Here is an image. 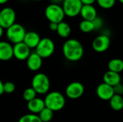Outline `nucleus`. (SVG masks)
Here are the masks:
<instances>
[{"label":"nucleus","instance_id":"20","mask_svg":"<svg viewBox=\"0 0 123 122\" xmlns=\"http://www.w3.org/2000/svg\"><path fill=\"white\" fill-rule=\"evenodd\" d=\"M108 69L110 71L120 73L123 70V61L120 58H114L108 63Z\"/></svg>","mask_w":123,"mask_h":122},{"label":"nucleus","instance_id":"33","mask_svg":"<svg viewBox=\"0 0 123 122\" xmlns=\"http://www.w3.org/2000/svg\"><path fill=\"white\" fill-rule=\"evenodd\" d=\"M3 85L4 83L0 80V96L4 93V89H3Z\"/></svg>","mask_w":123,"mask_h":122},{"label":"nucleus","instance_id":"23","mask_svg":"<svg viewBox=\"0 0 123 122\" xmlns=\"http://www.w3.org/2000/svg\"><path fill=\"white\" fill-rule=\"evenodd\" d=\"M79 29L84 33H89L94 30V27L92 21L82 20L79 24Z\"/></svg>","mask_w":123,"mask_h":122},{"label":"nucleus","instance_id":"17","mask_svg":"<svg viewBox=\"0 0 123 122\" xmlns=\"http://www.w3.org/2000/svg\"><path fill=\"white\" fill-rule=\"evenodd\" d=\"M103 81L105 83L113 87L121 83V77L120 73L108 70L103 76Z\"/></svg>","mask_w":123,"mask_h":122},{"label":"nucleus","instance_id":"6","mask_svg":"<svg viewBox=\"0 0 123 122\" xmlns=\"http://www.w3.org/2000/svg\"><path fill=\"white\" fill-rule=\"evenodd\" d=\"M25 29L19 24L14 23L6 29V35L7 39L13 44H17L23 42L26 34Z\"/></svg>","mask_w":123,"mask_h":122},{"label":"nucleus","instance_id":"13","mask_svg":"<svg viewBox=\"0 0 123 122\" xmlns=\"http://www.w3.org/2000/svg\"><path fill=\"white\" fill-rule=\"evenodd\" d=\"M13 58V46L5 41L0 42V60L7 61Z\"/></svg>","mask_w":123,"mask_h":122},{"label":"nucleus","instance_id":"2","mask_svg":"<svg viewBox=\"0 0 123 122\" xmlns=\"http://www.w3.org/2000/svg\"><path fill=\"white\" fill-rule=\"evenodd\" d=\"M43 101L45 107L53 112L61 111L66 105V99L64 96L58 91L48 93Z\"/></svg>","mask_w":123,"mask_h":122},{"label":"nucleus","instance_id":"32","mask_svg":"<svg viewBox=\"0 0 123 122\" xmlns=\"http://www.w3.org/2000/svg\"><path fill=\"white\" fill-rule=\"evenodd\" d=\"M51 4H58L60 5V4H62L63 0H50Z\"/></svg>","mask_w":123,"mask_h":122},{"label":"nucleus","instance_id":"11","mask_svg":"<svg viewBox=\"0 0 123 122\" xmlns=\"http://www.w3.org/2000/svg\"><path fill=\"white\" fill-rule=\"evenodd\" d=\"M30 55V49L23 42L14 44L13 46V57L18 60H26Z\"/></svg>","mask_w":123,"mask_h":122},{"label":"nucleus","instance_id":"37","mask_svg":"<svg viewBox=\"0 0 123 122\" xmlns=\"http://www.w3.org/2000/svg\"><path fill=\"white\" fill-rule=\"evenodd\" d=\"M32 1H42V0H32Z\"/></svg>","mask_w":123,"mask_h":122},{"label":"nucleus","instance_id":"12","mask_svg":"<svg viewBox=\"0 0 123 122\" xmlns=\"http://www.w3.org/2000/svg\"><path fill=\"white\" fill-rule=\"evenodd\" d=\"M97 94L98 97L103 101H110L115 95L113 88L105 83H102L97 86Z\"/></svg>","mask_w":123,"mask_h":122},{"label":"nucleus","instance_id":"18","mask_svg":"<svg viewBox=\"0 0 123 122\" xmlns=\"http://www.w3.org/2000/svg\"><path fill=\"white\" fill-rule=\"evenodd\" d=\"M45 107L44 101L40 98L36 97L27 102V109L33 114H39Z\"/></svg>","mask_w":123,"mask_h":122},{"label":"nucleus","instance_id":"24","mask_svg":"<svg viewBox=\"0 0 123 122\" xmlns=\"http://www.w3.org/2000/svg\"><path fill=\"white\" fill-rule=\"evenodd\" d=\"M36 96H37V93L35 92V91L32 87L26 88L24 91L23 94H22L24 100L27 101V102L34 99L35 98H36Z\"/></svg>","mask_w":123,"mask_h":122},{"label":"nucleus","instance_id":"26","mask_svg":"<svg viewBox=\"0 0 123 122\" xmlns=\"http://www.w3.org/2000/svg\"><path fill=\"white\" fill-rule=\"evenodd\" d=\"M96 1L97 2L98 5L102 9H108L114 6L116 0H97Z\"/></svg>","mask_w":123,"mask_h":122},{"label":"nucleus","instance_id":"1","mask_svg":"<svg viewBox=\"0 0 123 122\" xmlns=\"http://www.w3.org/2000/svg\"><path fill=\"white\" fill-rule=\"evenodd\" d=\"M63 54L69 61L76 62L81 60L84 55V47L82 44L76 39L66 40L63 45Z\"/></svg>","mask_w":123,"mask_h":122},{"label":"nucleus","instance_id":"28","mask_svg":"<svg viewBox=\"0 0 123 122\" xmlns=\"http://www.w3.org/2000/svg\"><path fill=\"white\" fill-rule=\"evenodd\" d=\"M93 24H94V30H97V29H99L102 27L103 26V20L101 17H97L94 20L92 21Z\"/></svg>","mask_w":123,"mask_h":122},{"label":"nucleus","instance_id":"3","mask_svg":"<svg viewBox=\"0 0 123 122\" xmlns=\"http://www.w3.org/2000/svg\"><path fill=\"white\" fill-rule=\"evenodd\" d=\"M50 80L44 73H39L34 76L32 80V88L37 94H45L50 89Z\"/></svg>","mask_w":123,"mask_h":122},{"label":"nucleus","instance_id":"35","mask_svg":"<svg viewBox=\"0 0 123 122\" xmlns=\"http://www.w3.org/2000/svg\"><path fill=\"white\" fill-rule=\"evenodd\" d=\"M9 0H0V5L1 4H6Z\"/></svg>","mask_w":123,"mask_h":122},{"label":"nucleus","instance_id":"30","mask_svg":"<svg viewBox=\"0 0 123 122\" xmlns=\"http://www.w3.org/2000/svg\"><path fill=\"white\" fill-rule=\"evenodd\" d=\"M97 0H81L83 5H93Z\"/></svg>","mask_w":123,"mask_h":122},{"label":"nucleus","instance_id":"29","mask_svg":"<svg viewBox=\"0 0 123 122\" xmlns=\"http://www.w3.org/2000/svg\"><path fill=\"white\" fill-rule=\"evenodd\" d=\"M113 88V91H114V93L115 94H117V95H120V96H122L123 93V85L120 83L115 86L112 87Z\"/></svg>","mask_w":123,"mask_h":122},{"label":"nucleus","instance_id":"8","mask_svg":"<svg viewBox=\"0 0 123 122\" xmlns=\"http://www.w3.org/2000/svg\"><path fill=\"white\" fill-rule=\"evenodd\" d=\"M16 13L14 9L5 7L0 11V26L3 29H7L15 23Z\"/></svg>","mask_w":123,"mask_h":122},{"label":"nucleus","instance_id":"16","mask_svg":"<svg viewBox=\"0 0 123 122\" xmlns=\"http://www.w3.org/2000/svg\"><path fill=\"white\" fill-rule=\"evenodd\" d=\"M40 35L33 31L31 32H26L24 40H23V42L30 48H35L37 47V45H38L40 40Z\"/></svg>","mask_w":123,"mask_h":122},{"label":"nucleus","instance_id":"7","mask_svg":"<svg viewBox=\"0 0 123 122\" xmlns=\"http://www.w3.org/2000/svg\"><path fill=\"white\" fill-rule=\"evenodd\" d=\"M82 6L81 0H63L61 6L65 16L75 17L80 14Z\"/></svg>","mask_w":123,"mask_h":122},{"label":"nucleus","instance_id":"31","mask_svg":"<svg viewBox=\"0 0 123 122\" xmlns=\"http://www.w3.org/2000/svg\"><path fill=\"white\" fill-rule=\"evenodd\" d=\"M57 27H58V24L57 23H53V22H50L49 24V28L51 31H55L57 29Z\"/></svg>","mask_w":123,"mask_h":122},{"label":"nucleus","instance_id":"25","mask_svg":"<svg viewBox=\"0 0 123 122\" xmlns=\"http://www.w3.org/2000/svg\"><path fill=\"white\" fill-rule=\"evenodd\" d=\"M18 122H42L40 119L39 116H37L36 114H25L22 116Z\"/></svg>","mask_w":123,"mask_h":122},{"label":"nucleus","instance_id":"15","mask_svg":"<svg viewBox=\"0 0 123 122\" xmlns=\"http://www.w3.org/2000/svg\"><path fill=\"white\" fill-rule=\"evenodd\" d=\"M79 14L83 20L92 21L97 17V11L93 5H83Z\"/></svg>","mask_w":123,"mask_h":122},{"label":"nucleus","instance_id":"9","mask_svg":"<svg viewBox=\"0 0 123 122\" xmlns=\"http://www.w3.org/2000/svg\"><path fill=\"white\" fill-rule=\"evenodd\" d=\"M84 93V85L79 82L74 81L71 83L66 88V94L71 99H77L83 96Z\"/></svg>","mask_w":123,"mask_h":122},{"label":"nucleus","instance_id":"5","mask_svg":"<svg viewBox=\"0 0 123 122\" xmlns=\"http://www.w3.org/2000/svg\"><path fill=\"white\" fill-rule=\"evenodd\" d=\"M55 51L54 42L48 37L40 39L35 47V52L43 59L50 57Z\"/></svg>","mask_w":123,"mask_h":122},{"label":"nucleus","instance_id":"27","mask_svg":"<svg viewBox=\"0 0 123 122\" xmlns=\"http://www.w3.org/2000/svg\"><path fill=\"white\" fill-rule=\"evenodd\" d=\"M15 85L14 83L11 81H7L4 83L3 85V89H4V93H12L15 91Z\"/></svg>","mask_w":123,"mask_h":122},{"label":"nucleus","instance_id":"22","mask_svg":"<svg viewBox=\"0 0 123 122\" xmlns=\"http://www.w3.org/2000/svg\"><path fill=\"white\" fill-rule=\"evenodd\" d=\"M38 114V116L42 122H50L53 117V111L46 107H45Z\"/></svg>","mask_w":123,"mask_h":122},{"label":"nucleus","instance_id":"34","mask_svg":"<svg viewBox=\"0 0 123 122\" xmlns=\"http://www.w3.org/2000/svg\"><path fill=\"white\" fill-rule=\"evenodd\" d=\"M3 34H4V29L0 26V38L2 37Z\"/></svg>","mask_w":123,"mask_h":122},{"label":"nucleus","instance_id":"21","mask_svg":"<svg viewBox=\"0 0 123 122\" xmlns=\"http://www.w3.org/2000/svg\"><path fill=\"white\" fill-rule=\"evenodd\" d=\"M110 105L115 111H120L123 108V99L122 96L115 94L110 99Z\"/></svg>","mask_w":123,"mask_h":122},{"label":"nucleus","instance_id":"14","mask_svg":"<svg viewBox=\"0 0 123 122\" xmlns=\"http://www.w3.org/2000/svg\"><path fill=\"white\" fill-rule=\"evenodd\" d=\"M26 60L27 68L32 71H37L40 70L43 64V59L36 52L30 53Z\"/></svg>","mask_w":123,"mask_h":122},{"label":"nucleus","instance_id":"19","mask_svg":"<svg viewBox=\"0 0 123 122\" xmlns=\"http://www.w3.org/2000/svg\"><path fill=\"white\" fill-rule=\"evenodd\" d=\"M56 32L60 37H61L63 38H66L71 33V26L68 23L63 21V22L58 24Z\"/></svg>","mask_w":123,"mask_h":122},{"label":"nucleus","instance_id":"4","mask_svg":"<svg viewBox=\"0 0 123 122\" xmlns=\"http://www.w3.org/2000/svg\"><path fill=\"white\" fill-rule=\"evenodd\" d=\"M45 15L46 19L50 22L60 23L63 21L65 14L62 9V6L58 4H50L45 9Z\"/></svg>","mask_w":123,"mask_h":122},{"label":"nucleus","instance_id":"10","mask_svg":"<svg viewBox=\"0 0 123 122\" xmlns=\"http://www.w3.org/2000/svg\"><path fill=\"white\" fill-rule=\"evenodd\" d=\"M110 39L106 35H101L96 37L92 43V48L97 52H103L108 50L110 46Z\"/></svg>","mask_w":123,"mask_h":122},{"label":"nucleus","instance_id":"36","mask_svg":"<svg viewBox=\"0 0 123 122\" xmlns=\"http://www.w3.org/2000/svg\"><path fill=\"white\" fill-rule=\"evenodd\" d=\"M118 1H119V2L121 3V4H123V0H118Z\"/></svg>","mask_w":123,"mask_h":122}]
</instances>
